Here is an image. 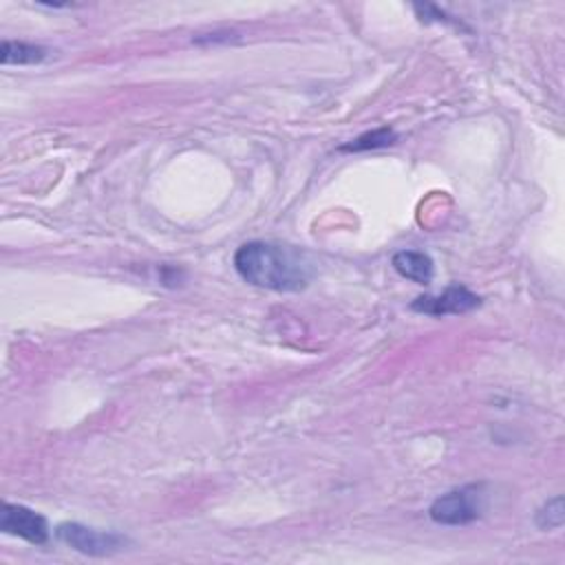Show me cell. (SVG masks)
I'll use <instances>...</instances> for the list:
<instances>
[{
    "label": "cell",
    "instance_id": "cell-1",
    "mask_svg": "<svg viewBox=\"0 0 565 565\" xmlns=\"http://www.w3.org/2000/svg\"><path fill=\"white\" fill-rule=\"evenodd\" d=\"M234 269L245 282L271 291H300L311 280L305 254L271 241L243 243L234 254Z\"/></svg>",
    "mask_w": 565,
    "mask_h": 565
},
{
    "label": "cell",
    "instance_id": "cell-2",
    "mask_svg": "<svg viewBox=\"0 0 565 565\" xmlns=\"http://www.w3.org/2000/svg\"><path fill=\"white\" fill-rule=\"evenodd\" d=\"M486 508V486L468 483L439 494L430 508L428 516L439 525H468L483 514Z\"/></svg>",
    "mask_w": 565,
    "mask_h": 565
},
{
    "label": "cell",
    "instance_id": "cell-3",
    "mask_svg": "<svg viewBox=\"0 0 565 565\" xmlns=\"http://www.w3.org/2000/svg\"><path fill=\"white\" fill-rule=\"evenodd\" d=\"M57 541L86 556H113L128 545V539L117 532L95 530L75 521L60 523L55 530Z\"/></svg>",
    "mask_w": 565,
    "mask_h": 565
},
{
    "label": "cell",
    "instance_id": "cell-4",
    "mask_svg": "<svg viewBox=\"0 0 565 565\" xmlns=\"http://www.w3.org/2000/svg\"><path fill=\"white\" fill-rule=\"evenodd\" d=\"M481 305V296H477L475 291H470L466 285L452 282L448 285L441 294L435 296H417L411 302V309L417 313H426V316H459V313H468L472 309H477Z\"/></svg>",
    "mask_w": 565,
    "mask_h": 565
},
{
    "label": "cell",
    "instance_id": "cell-5",
    "mask_svg": "<svg viewBox=\"0 0 565 565\" xmlns=\"http://www.w3.org/2000/svg\"><path fill=\"white\" fill-rule=\"evenodd\" d=\"M0 530L33 545H44L51 534L49 521L40 512L9 501H4L0 508Z\"/></svg>",
    "mask_w": 565,
    "mask_h": 565
},
{
    "label": "cell",
    "instance_id": "cell-6",
    "mask_svg": "<svg viewBox=\"0 0 565 565\" xmlns=\"http://www.w3.org/2000/svg\"><path fill=\"white\" fill-rule=\"evenodd\" d=\"M391 265L399 276L417 282V285H428L435 276L433 258L424 252H417V249L395 252L393 258H391Z\"/></svg>",
    "mask_w": 565,
    "mask_h": 565
},
{
    "label": "cell",
    "instance_id": "cell-7",
    "mask_svg": "<svg viewBox=\"0 0 565 565\" xmlns=\"http://www.w3.org/2000/svg\"><path fill=\"white\" fill-rule=\"evenodd\" d=\"M46 55H49V49L40 44L4 40L0 51V62L2 64H40Z\"/></svg>",
    "mask_w": 565,
    "mask_h": 565
},
{
    "label": "cell",
    "instance_id": "cell-8",
    "mask_svg": "<svg viewBox=\"0 0 565 565\" xmlns=\"http://www.w3.org/2000/svg\"><path fill=\"white\" fill-rule=\"evenodd\" d=\"M397 141V132L388 126L384 128H375V130H369V132H362L360 137L351 139L349 143L340 146L342 152H362V150H375V148H386L391 143Z\"/></svg>",
    "mask_w": 565,
    "mask_h": 565
},
{
    "label": "cell",
    "instance_id": "cell-9",
    "mask_svg": "<svg viewBox=\"0 0 565 565\" xmlns=\"http://www.w3.org/2000/svg\"><path fill=\"white\" fill-rule=\"evenodd\" d=\"M565 521V510H563V497L556 494L552 499H547L534 514V523L541 530H556L561 527Z\"/></svg>",
    "mask_w": 565,
    "mask_h": 565
}]
</instances>
